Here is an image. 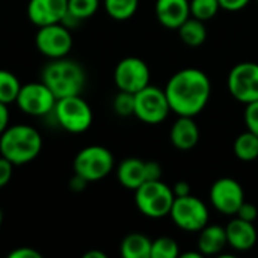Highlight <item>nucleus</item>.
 I'll list each match as a JSON object with an SVG mask.
<instances>
[{
    "instance_id": "ea45409f",
    "label": "nucleus",
    "mask_w": 258,
    "mask_h": 258,
    "mask_svg": "<svg viewBox=\"0 0 258 258\" xmlns=\"http://www.w3.org/2000/svg\"><path fill=\"white\" fill-rule=\"evenodd\" d=\"M2 222H3V213H2V209H0V227H2Z\"/></svg>"
},
{
    "instance_id": "f8f14e48",
    "label": "nucleus",
    "mask_w": 258,
    "mask_h": 258,
    "mask_svg": "<svg viewBox=\"0 0 258 258\" xmlns=\"http://www.w3.org/2000/svg\"><path fill=\"white\" fill-rule=\"evenodd\" d=\"M150 68L148 65L135 56L124 57L118 62L113 71V80L119 91L136 94L150 85Z\"/></svg>"
},
{
    "instance_id": "c9c22d12",
    "label": "nucleus",
    "mask_w": 258,
    "mask_h": 258,
    "mask_svg": "<svg viewBox=\"0 0 258 258\" xmlns=\"http://www.w3.org/2000/svg\"><path fill=\"white\" fill-rule=\"evenodd\" d=\"M172 192L175 195V198L178 197H186V195H190V186L187 181H177L174 186H172Z\"/></svg>"
},
{
    "instance_id": "39448f33",
    "label": "nucleus",
    "mask_w": 258,
    "mask_h": 258,
    "mask_svg": "<svg viewBox=\"0 0 258 258\" xmlns=\"http://www.w3.org/2000/svg\"><path fill=\"white\" fill-rule=\"evenodd\" d=\"M115 165L113 154L110 150L101 145H89L82 148L74 157V174H79L85 180L100 181L106 178Z\"/></svg>"
},
{
    "instance_id": "dca6fc26",
    "label": "nucleus",
    "mask_w": 258,
    "mask_h": 258,
    "mask_svg": "<svg viewBox=\"0 0 258 258\" xmlns=\"http://www.w3.org/2000/svg\"><path fill=\"white\" fill-rule=\"evenodd\" d=\"M157 21L166 29H178L190 17V0H156Z\"/></svg>"
},
{
    "instance_id": "a19ab883",
    "label": "nucleus",
    "mask_w": 258,
    "mask_h": 258,
    "mask_svg": "<svg viewBox=\"0 0 258 258\" xmlns=\"http://www.w3.org/2000/svg\"><path fill=\"white\" fill-rule=\"evenodd\" d=\"M257 2H258V0H257Z\"/></svg>"
},
{
    "instance_id": "aec40b11",
    "label": "nucleus",
    "mask_w": 258,
    "mask_h": 258,
    "mask_svg": "<svg viewBox=\"0 0 258 258\" xmlns=\"http://www.w3.org/2000/svg\"><path fill=\"white\" fill-rule=\"evenodd\" d=\"M153 240L142 233L127 234L119 246L121 255L124 258H151Z\"/></svg>"
},
{
    "instance_id": "f03ea898",
    "label": "nucleus",
    "mask_w": 258,
    "mask_h": 258,
    "mask_svg": "<svg viewBox=\"0 0 258 258\" xmlns=\"http://www.w3.org/2000/svg\"><path fill=\"white\" fill-rule=\"evenodd\" d=\"M41 148L42 138L32 125L14 124L0 135V156L8 159L14 166L35 160Z\"/></svg>"
},
{
    "instance_id": "412c9836",
    "label": "nucleus",
    "mask_w": 258,
    "mask_h": 258,
    "mask_svg": "<svg viewBox=\"0 0 258 258\" xmlns=\"http://www.w3.org/2000/svg\"><path fill=\"white\" fill-rule=\"evenodd\" d=\"M180 39L189 47H200L207 39V29L204 21L189 17L178 29Z\"/></svg>"
},
{
    "instance_id": "6ab92c4d",
    "label": "nucleus",
    "mask_w": 258,
    "mask_h": 258,
    "mask_svg": "<svg viewBox=\"0 0 258 258\" xmlns=\"http://www.w3.org/2000/svg\"><path fill=\"white\" fill-rule=\"evenodd\" d=\"M116 177L121 186L130 190H136L141 184L147 181L145 162L136 157L124 159L116 169Z\"/></svg>"
},
{
    "instance_id": "4468645a",
    "label": "nucleus",
    "mask_w": 258,
    "mask_h": 258,
    "mask_svg": "<svg viewBox=\"0 0 258 258\" xmlns=\"http://www.w3.org/2000/svg\"><path fill=\"white\" fill-rule=\"evenodd\" d=\"M68 11V0H29L27 17L36 26L60 23Z\"/></svg>"
},
{
    "instance_id": "393cba45",
    "label": "nucleus",
    "mask_w": 258,
    "mask_h": 258,
    "mask_svg": "<svg viewBox=\"0 0 258 258\" xmlns=\"http://www.w3.org/2000/svg\"><path fill=\"white\" fill-rule=\"evenodd\" d=\"M219 9L221 5L218 0H190V17L204 23L215 18Z\"/></svg>"
},
{
    "instance_id": "bb28decb",
    "label": "nucleus",
    "mask_w": 258,
    "mask_h": 258,
    "mask_svg": "<svg viewBox=\"0 0 258 258\" xmlns=\"http://www.w3.org/2000/svg\"><path fill=\"white\" fill-rule=\"evenodd\" d=\"M100 8V0H68V12L79 20L91 18Z\"/></svg>"
},
{
    "instance_id": "7c9ffc66",
    "label": "nucleus",
    "mask_w": 258,
    "mask_h": 258,
    "mask_svg": "<svg viewBox=\"0 0 258 258\" xmlns=\"http://www.w3.org/2000/svg\"><path fill=\"white\" fill-rule=\"evenodd\" d=\"M12 172H14V165L3 156H0V189L11 181Z\"/></svg>"
},
{
    "instance_id": "9b49d317",
    "label": "nucleus",
    "mask_w": 258,
    "mask_h": 258,
    "mask_svg": "<svg viewBox=\"0 0 258 258\" xmlns=\"http://www.w3.org/2000/svg\"><path fill=\"white\" fill-rule=\"evenodd\" d=\"M35 44L41 54L48 59L65 57L73 48V35L62 23L47 24L38 27L35 35Z\"/></svg>"
},
{
    "instance_id": "e433bc0d",
    "label": "nucleus",
    "mask_w": 258,
    "mask_h": 258,
    "mask_svg": "<svg viewBox=\"0 0 258 258\" xmlns=\"http://www.w3.org/2000/svg\"><path fill=\"white\" fill-rule=\"evenodd\" d=\"M9 127V110L8 104L0 103V135Z\"/></svg>"
},
{
    "instance_id": "a878e982",
    "label": "nucleus",
    "mask_w": 258,
    "mask_h": 258,
    "mask_svg": "<svg viewBox=\"0 0 258 258\" xmlns=\"http://www.w3.org/2000/svg\"><path fill=\"white\" fill-rule=\"evenodd\" d=\"M180 257V246L171 237H159L153 240L151 258H177Z\"/></svg>"
},
{
    "instance_id": "2eb2a0df",
    "label": "nucleus",
    "mask_w": 258,
    "mask_h": 258,
    "mask_svg": "<svg viewBox=\"0 0 258 258\" xmlns=\"http://www.w3.org/2000/svg\"><path fill=\"white\" fill-rule=\"evenodd\" d=\"M225 231L228 246H231L234 251L245 252L252 249L257 243L258 234L254 222H248L236 216L227 224Z\"/></svg>"
},
{
    "instance_id": "c85d7f7f",
    "label": "nucleus",
    "mask_w": 258,
    "mask_h": 258,
    "mask_svg": "<svg viewBox=\"0 0 258 258\" xmlns=\"http://www.w3.org/2000/svg\"><path fill=\"white\" fill-rule=\"evenodd\" d=\"M245 124L249 132L258 136V100L245 104Z\"/></svg>"
},
{
    "instance_id": "20e7f679",
    "label": "nucleus",
    "mask_w": 258,
    "mask_h": 258,
    "mask_svg": "<svg viewBox=\"0 0 258 258\" xmlns=\"http://www.w3.org/2000/svg\"><path fill=\"white\" fill-rule=\"evenodd\" d=\"M174 200L175 195L172 187L162 180L145 181L135 190V203L138 210L151 219L168 216Z\"/></svg>"
},
{
    "instance_id": "5701e85b",
    "label": "nucleus",
    "mask_w": 258,
    "mask_h": 258,
    "mask_svg": "<svg viewBox=\"0 0 258 258\" xmlns=\"http://www.w3.org/2000/svg\"><path fill=\"white\" fill-rule=\"evenodd\" d=\"M139 6V0H104V9L107 15L116 21H125L132 18Z\"/></svg>"
},
{
    "instance_id": "6e6552de",
    "label": "nucleus",
    "mask_w": 258,
    "mask_h": 258,
    "mask_svg": "<svg viewBox=\"0 0 258 258\" xmlns=\"http://www.w3.org/2000/svg\"><path fill=\"white\" fill-rule=\"evenodd\" d=\"M171 112L165 89L148 85L135 94V116L147 124L163 122Z\"/></svg>"
},
{
    "instance_id": "f257e3e1",
    "label": "nucleus",
    "mask_w": 258,
    "mask_h": 258,
    "mask_svg": "<svg viewBox=\"0 0 258 258\" xmlns=\"http://www.w3.org/2000/svg\"><path fill=\"white\" fill-rule=\"evenodd\" d=\"M165 94L171 112L178 116L200 115L212 95V82L209 76L198 68H183L168 80Z\"/></svg>"
},
{
    "instance_id": "cd10ccee",
    "label": "nucleus",
    "mask_w": 258,
    "mask_h": 258,
    "mask_svg": "<svg viewBox=\"0 0 258 258\" xmlns=\"http://www.w3.org/2000/svg\"><path fill=\"white\" fill-rule=\"evenodd\" d=\"M113 110L118 116L122 118L135 115V94L119 91L113 100Z\"/></svg>"
},
{
    "instance_id": "a211bd4d",
    "label": "nucleus",
    "mask_w": 258,
    "mask_h": 258,
    "mask_svg": "<svg viewBox=\"0 0 258 258\" xmlns=\"http://www.w3.org/2000/svg\"><path fill=\"white\" fill-rule=\"evenodd\" d=\"M198 251L203 255H219L227 248V231L225 227L216 224H207L198 231Z\"/></svg>"
},
{
    "instance_id": "c756f323",
    "label": "nucleus",
    "mask_w": 258,
    "mask_h": 258,
    "mask_svg": "<svg viewBox=\"0 0 258 258\" xmlns=\"http://www.w3.org/2000/svg\"><path fill=\"white\" fill-rule=\"evenodd\" d=\"M236 216L240 218V219H243V221H248V222H255L258 219V209L254 204L245 201L240 206V209L237 210Z\"/></svg>"
},
{
    "instance_id": "f3484780",
    "label": "nucleus",
    "mask_w": 258,
    "mask_h": 258,
    "mask_svg": "<svg viewBox=\"0 0 258 258\" xmlns=\"http://www.w3.org/2000/svg\"><path fill=\"white\" fill-rule=\"evenodd\" d=\"M172 145L180 151H189L200 141V128L194 116H178L169 133Z\"/></svg>"
},
{
    "instance_id": "b1692460",
    "label": "nucleus",
    "mask_w": 258,
    "mask_h": 258,
    "mask_svg": "<svg viewBox=\"0 0 258 258\" xmlns=\"http://www.w3.org/2000/svg\"><path fill=\"white\" fill-rule=\"evenodd\" d=\"M21 83L17 76L8 70H0V103L11 104L15 103L20 92Z\"/></svg>"
},
{
    "instance_id": "9d476101",
    "label": "nucleus",
    "mask_w": 258,
    "mask_h": 258,
    "mask_svg": "<svg viewBox=\"0 0 258 258\" xmlns=\"http://www.w3.org/2000/svg\"><path fill=\"white\" fill-rule=\"evenodd\" d=\"M228 91L239 103L248 104L258 100V63L240 62L234 65L227 80Z\"/></svg>"
},
{
    "instance_id": "4c0bfd02",
    "label": "nucleus",
    "mask_w": 258,
    "mask_h": 258,
    "mask_svg": "<svg viewBox=\"0 0 258 258\" xmlns=\"http://www.w3.org/2000/svg\"><path fill=\"white\" fill-rule=\"evenodd\" d=\"M107 255L104 254V252H101V251H97V249H92V251H88L83 258H106Z\"/></svg>"
},
{
    "instance_id": "f704fd0d",
    "label": "nucleus",
    "mask_w": 258,
    "mask_h": 258,
    "mask_svg": "<svg viewBox=\"0 0 258 258\" xmlns=\"http://www.w3.org/2000/svg\"><path fill=\"white\" fill-rule=\"evenodd\" d=\"M88 183H89L88 180H85V178L80 177L79 174H74L73 178L70 180V189H71L73 192H82V190L86 189V184H88Z\"/></svg>"
},
{
    "instance_id": "ddd939ff",
    "label": "nucleus",
    "mask_w": 258,
    "mask_h": 258,
    "mask_svg": "<svg viewBox=\"0 0 258 258\" xmlns=\"http://www.w3.org/2000/svg\"><path fill=\"white\" fill-rule=\"evenodd\" d=\"M212 206L225 216H236L240 206L245 203V192L242 184L230 177H222L210 187Z\"/></svg>"
},
{
    "instance_id": "0eeeda50",
    "label": "nucleus",
    "mask_w": 258,
    "mask_h": 258,
    "mask_svg": "<svg viewBox=\"0 0 258 258\" xmlns=\"http://www.w3.org/2000/svg\"><path fill=\"white\" fill-rule=\"evenodd\" d=\"M169 216L180 230L189 233H198L203 230L210 218L207 206L192 194L175 198Z\"/></svg>"
},
{
    "instance_id": "2f4dec72",
    "label": "nucleus",
    "mask_w": 258,
    "mask_h": 258,
    "mask_svg": "<svg viewBox=\"0 0 258 258\" xmlns=\"http://www.w3.org/2000/svg\"><path fill=\"white\" fill-rule=\"evenodd\" d=\"M145 172H147V181H153V180H162L163 169L159 162L150 160L145 162Z\"/></svg>"
},
{
    "instance_id": "4be33fe9",
    "label": "nucleus",
    "mask_w": 258,
    "mask_h": 258,
    "mask_svg": "<svg viewBox=\"0 0 258 258\" xmlns=\"http://www.w3.org/2000/svg\"><path fill=\"white\" fill-rule=\"evenodd\" d=\"M236 157L242 162H254L258 159V136L246 130L240 133L233 145Z\"/></svg>"
},
{
    "instance_id": "7ed1b4c3",
    "label": "nucleus",
    "mask_w": 258,
    "mask_h": 258,
    "mask_svg": "<svg viewBox=\"0 0 258 258\" xmlns=\"http://www.w3.org/2000/svg\"><path fill=\"white\" fill-rule=\"evenodd\" d=\"M41 80L59 100L71 95H82L86 85V73L80 63L67 59L65 56L59 59H50L42 70Z\"/></svg>"
},
{
    "instance_id": "72a5a7b5",
    "label": "nucleus",
    "mask_w": 258,
    "mask_h": 258,
    "mask_svg": "<svg viewBox=\"0 0 258 258\" xmlns=\"http://www.w3.org/2000/svg\"><path fill=\"white\" fill-rule=\"evenodd\" d=\"M221 5V9H225L228 12H237L245 9L251 0H218Z\"/></svg>"
},
{
    "instance_id": "473e14b6",
    "label": "nucleus",
    "mask_w": 258,
    "mask_h": 258,
    "mask_svg": "<svg viewBox=\"0 0 258 258\" xmlns=\"http://www.w3.org/2000/svg\"><path fill=\"white\" fill-rule=\"evenodd\" d=\"M9 258H41V252H38L36 249L30 248V246H20L15 248L14 251H11L8 254Z\"/></svg>"
},
{
    "instance_id": "1a4fd4ad",
    "label": "nucleus",
    "mask_w": 258,
    "mask_h": 258,
    "mask_svg": "<svg viewBox=\"0 0 258 258\" xmlns=\"http://www.w3.org/2000/svg\"><path fill=\"white\" fill-rule=\"evenodd\" d=\"M56 101L57 98L54 97V94L41 80V82H30V83L21 85L15 104L26 115L44 116L53 112Z\"/></svg>"
},
{
    "instance_id": "58836bf2",
    "label": "nucleus",
    "mask_w": 258,
    "mask_h": 258,
    "mask_svg": "<svg viewBox=\"0 0 258 258\" xmlns=\"http://www.w3.org/2000/svg\"><path fill=\"white\" fill-rule=\"evenodd\" d=\"M180 257L183 258H201L203 254L200 251H194V252H184V254H180Z\"/></svg>"
},
{
    "instance_id": "423d86ee",
    "label": "nucleus",
    "mask_w": 258,
    "mask_h": 258,
    "mask_svg": "<svg viewBox=\"0 0 258 258\" xmlns=\"http://www.w3.org/2000/svg\"><path fill=\"white\" fill-rule=\"evenodd\" d=\"M53 112L59 125L70 133H83L92 125V109L82 95L59 98Z\"/></svg>"
}]
</instances>
